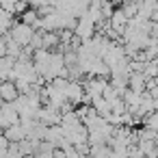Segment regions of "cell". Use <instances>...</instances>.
<instances>
[{
    "instance_id": "6da1fadb",
    "label": "cell",
    "mask_w": 158,
    "mask_h": 158,
    "mask_svg": "<svg viewBox=\"0 0 158 158\" xmlns=\"http://www.w3.org/2000/svg\"><path fill=\"white\" fill-rule=\"evenodd\" d=\"M35 33H37V31H35L31 24H26V22H22V20H20V22H15V24H13V28H11V33H9V35H11V37L22 46V48H26V46H31V44H33Z\"/></svg>"
},
{
    "instance_id": "7a4b0ae2",
    "label": "cell",
    "mask_w": 158,
    "mask_h": 158,
    "mask_svg": "<svg viewBox=\"0 0 158 158\" xmlns=\"http://www.w3.org/2000/svg\"><path fill=\"white\" fill-rule=\"evenodd\" d=\"M95 31H98V24H95L89 15H82V18H78V22H76L74 35H76L80 41H85V39H93V37H95Z\"/></svg>"
},
{
    "instance_id": "3957f363",
    "label": "cell",
    "mask_w": 158,
    "mask_h": 158,
    "mask_svg": "<svg viewBox=\"0 0 158 158\" xmlns=\"http://www.w3.org/2000/svg\"><path fill=\"white\" fill-rule=\"evenodd\" d=\"M22 93L18 91L15 82L13 80H5V82H0V100L2 102H15Z\"/></svg>"
},
{
    "instance_id": "277c9868",
    "label": "cell",
    "mask_w": 158,
    "mask_h": 158,
    "mask_svg": "<svg viewBox=\"0 0 158 158\" xmlns=\"http://www.w3.org/2000/svg\"><path fill=\"white\" fill-rule=\"evenodd\" d=\"M128 87L136 93H145L147 91V78L143 76V72H132L128 76Z\"/></svg>"
},
{
    "instance_id": "5b68a950",
    "label": "cell",
    "mask_w": 158,
    "mask_h": 158,
    "mask_svg": "<svg viewBox=\"0 0 158 158\" xmlns=\"http://www.w3.org/2000/svg\"><path fill=\"white\" fill-rule=\"evenodd\" d=\"M5 136H7L11 143H20V141L28 139V132H26V128H24L22 123H15V126H9V128L5 130Z\"/></svg>"
},
{
    "instance_id": "8992f818",
    "label": "cell",
    "mask_w": 158,
    "mask_h": 158,
    "mask_svg": "<svg viewBox=\"0 0 158 158\" xmlns=\"http://www.w3.org/2000/svg\"><path fill=\"white\" fill-rule=\"evenodd\" d=\"M13 24H15V15L0 7V37H5L7 33H11Z\"/></svg>"
},
{
    "instance_id": "52a82bcc",
    "label": "cell",
    "mask_w": 158,
    "mask_h": 158,
    "mask_svg": "<svg viewBox=\"0 0 158 158\" xmlns=\"http://www.w3.org/2000/svg\"><path fill=\"white\" fill-rule=\"evenodd\" d=\"M143 76H145L147 80H156V78H158V59L145 61V65H143Z\"/></svg>"
},
{
    "instance_id": "ba28073f",
    "label": "cell",
    "mask_w": 158,
    "mask_h": 158,
    "mask_svg": "<svg viewBox=\"0 0 158 158\" xmlns=\"http://www.w3.org/2000/svg\"><path fill=\"white\" fill-rule=\"evenodd\" d=\"M143 126H147V128H152L154 132H158V110H154L152 115H147V117L143 119Z\"/></svg>"
},
{
    "instance_id": "9c48e42d",
    "label": "cell",
    "mask_w": 158,
    "mask_h": 158,
    "mask_svg": "<svg viewBox=\"0 0 158 158\" xmlns=\"http://www.w3.org/2000/svg\"><path fill=\"white\" fill-rule=\"evenodd\" d=\"M28 2V7H33V9H44V7H50L52 5V0H26Z\"/></svg>"
},
{
    "instance_id": "30bf717a",
    "label": "cell",
    "mask_w": 158,
    "mask_h": 158,
    "mask_svg": "<svg viewBox=\"0 0 158 158\" xmlns=\"http://www.w3.org/2000/svg\"><path fill=\"white\" fill-rule=\"evenodd\" d=\"M63 152H65V154H63V158H82V154H80L74 145H72V147H67V149H63Z\"/></svg>"
},
{
    "instance_id": "8fae6325",
    "label": "cell",
    "mask_w": 158,
    "mask_h": 158,
    "mask_svg": "<svg viewBox=\"0 0 158 158\" xmlns=\"http://www.w3.org/2000/svg\"><path fill=\"white\" fill-rule=\"evenodd\" d=\"M0 56H7V35L0 37Z\"/></svg>"
},
{
    "instance_id": "7c38bea8",
    "label": "cell",
    "mask_w": 158,
    "mask_h": 158,
    "mask_svg": "<svg viewBox=\"0 0 158 158\" xmlns=\"http://www.w3.org/2000/svg\"><path fill=\"white\" fill-rule=\"evenodd\" d=\"M154 141H156V145H158V132H156V136H154Z\"/></svg>"
}]
</instances>
